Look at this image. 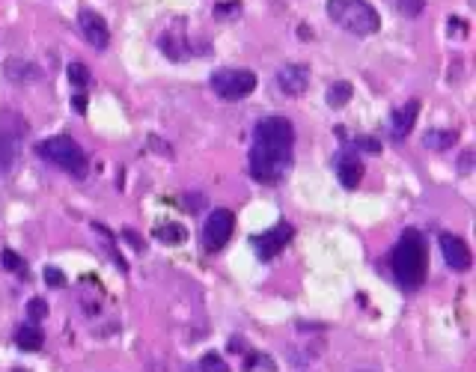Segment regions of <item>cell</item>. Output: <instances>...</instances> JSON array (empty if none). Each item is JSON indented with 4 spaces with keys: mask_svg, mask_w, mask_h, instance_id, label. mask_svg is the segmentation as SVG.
<instances>
[{
    "mask_svg": "<svg viewBox=\"0 0 476 372\" xmlns=\"http://www.w3.org/2000/svg\"><path fill=\"white\" fill-rule=\"evenodd\" d=\"M390 268L393 277L402 289H420L426 280V268H429V253H426V241L417 230H405L402 238L396 241L393 256H390Z\"/></svg>",
    "mask_w": 476,
    "mask_h": 372,
    "instance_id": "6da1fadb",
    "label": "cell"
},
{
    "mask_svg": "<svg viewBox=\"0 0 476 372\" xmlns=\"http://www.w3.org/2000/svg\"><path fill=\"white\" fill-rule=\"evenodd\" d=\"M325 9L327 18L352 36H372L381 27V16L369 0H327Z\"/></svg>",
    "mask_w": 476,
    "mask_h": 372,
    "instance_id": "7a4b0ae2",
    "label": "cell"
},
{
    "mask_svg": "<svg viewBox=\"0 0 476 372\" xmlns=\"http://www.w3.org/2000/svg\"><path fill=\"white\" fill-rule=\"evenodd\" d=\"M36 152H39V158L51 161L54 167H60L63 173L75 176V179H83L86 170H90V158H86V152L81 149V143L71 140L69 134H57V137H48V140H39Z\"/></svg>",
    "mask_w": 476,
    "mask_h": 372,
    "instance_id": "3957f363",
    "label": "cell"
},
{
    "mask_svg": "<svg viewBox=\"0 0 476 372\" xmlns=\"http://www.w3.org/2000/svg\"><path fill=\"white\" fill-rule=\"evenodd\" d=\"M250 176L256 182L265 185H280L286 179V173L292 170V149H271V146H250Z\"/></svg>",
    "mask_w": 476,
    "mask_h": 372,
    "instance_id": "277c9868",
    "label": "cell"
},
{
    "mask_svg": "<svg viewBox=\"0 0 476 372\" xmlns=\"http://www.w3.org/2000/svg\"><path fill=\"white\" fill-rule=\"evenodd\" d=\"M211 90L224 102H241L256 90V75L250 69H218L211 75Z\"/></svg>",
    "mask_w": 476,
    "mask_h": 372,
    "instance_id": "5b68a950",
    "label": "cell"
},
{
    "mask_svg": "<svg viewBox=\"0 0 476 372\" xmlns=\"http://www.w3.org/2000/svg\"><path fill=\"white\" fill-rule=\"evenodd\" d=\"M253 143L259 146H271V149H292L295 146V125L286 117H265L256 125V137Z\"/></svg>",
    "mask_w": 476,
    "mask_h": 372,
    "instance_id": "8992f818",
    "label": "cell"
},
{
    "mask_svg": "<svg viewBox=\"0 0 476 372\" xmlns=\"http://www.w3.org/2000/svg\"><path fill=\"white\" fill-rule=\"evenodd\" d=\"M233 230H236V214L229 209H214L206 218V226H203V248L209 253L221 250L226 241L233 238Z\"/></svg>",
    "mask_w": 476,
    "mask_h": 372,
    "instance_id": "52a82bcc",
    "label": "cell"
},
{
    "mask_svg": "<svg viewBox=\"0 0 476 372\" xmlns=\"http://www.w3.org/2000/svg\"><path fill=\"white\" fill-rule=\"evenodd\" d=\"M292 236H295L292 223H277L274 230L256 236V238H253V248H256V253H259V260H274V256H277V253L292 241Z\"/></svg>",
    "mask_w": 476,
    "mask_h": 372,
    "instance_id": "ba28073f",
    "label": "cell"
},
{
    "mask_svg": "<svg viewBox=\"0 0 476 372\" xmlns=\"http://www.w3.org/2000/svg\"><path fill=\"white\" fill-rule=\"evenodd\" d=\"M277 87L283 95H304L310 87V66L304 63H286L277 69Z\"/></svg>",
    "mask_w": 476,
    "mask_h": 372,
    "instance_id": "9c48e42d",
    "label": "cell"
},
{
    "mask_svg": "<svg viewBox=\"0 0 476 372\" xmlns=\"http://www.w3.org/2000/svg\"><path fill=\"white\" fill-rule=\"evenodd\" d=\"M438 245H441V253H443V262L453 271H468L473 265V256H470V248H468L465 238H458L453 233H443L438 238Z\"/></svg>",
    "mask_w": 476,
    "mask_h": 372,
    "instance_id": "30bf717a",
    "label": "cell"
},
{
    "mask_svg": "<svg viewBox=\"0 0 476 372\" xmlns=\"http://www.w3.org/2000/svg\"><path fill=\"white\" fill-rule=\"evenodd\" d=\"M78 24H81L83 39L90 42L93 48H108L110 30H108V21L98 16V12H93V9H81V12H78Z\"/></svg>",
    "mask_w": 476,
    "mask_h": 372,
    "instance_id": "8fae6325",
    "label": "cell"
},
{
    "mask_svg": "<svg viewBox=\"0 0 476 372\" xmlns=\"http://www.w3.org/2000/svg\"><path fill=\"white\" fill-rule=\"evenodd\" d=\"M158 45H161V51L170 57V60L182 63L185 57H187V51H191V42H187V36H185V24H182V21H176V24H173V30L161 33V39H158Z\"/></svg>",
    "mask_w": 476,
    "mask_h": 372,
    "instance_id": "7c38bea8",
    "label": "cell"
},
{
    "mask_svg": "<svg viewBox=\"0 0 476 372\" xmlns=\"http://www.w3.org/2000/svg\"><path fill=\"white\" fill-rule=\"evenodd\" d=\"M417 117H420V102H405L402 107H396L393 117H390V137H393L396 143L405 140V137L411 134Z\"/></svg>",
    "mask_w": 476,
    "mask_h": 372,
    "instance_id": "4fadbf2b",
    "label": "cell"
},
{
    "mask_svg": "<svg viewBox=\"0 0 476 372\" xmlns=\"http://www.w3.org/2000/svg\"><path fill=\"white\" fill-rule=\"evenodd\" d=\"M337 176L342 182V188H357L360 179H364V164H360V158H354V155H339L337 161Z\"/></svg>",
    "mask_w": 476,
    "mask_h": 372,
    "instance_id": "5bb4252c",
    "label": "cell"
},
{
    "mask_svg": "<svg viewBox=\"0 0 476 372\" xmlns=\"http://www.w3.org/2000/svg\"><path fill=\"white\" fill-rule=\"evenodd\" d=\"M16 346L21 351H39L42 346H45V334H42V327L39 325H21L18 331H16Z\"/></svg>",
    "mask_w": 476,
    "mask_h": 372,
    "instance_id": "9a60e30c",
    "label": "cell"
},
{
    "mask_svg": "<svg viewBox=\"0 0 476 372\" xmlns=\"http://www.w3.org/2000/svg\"><path fill=\"white\" fill-rule=\"evenodd\" d=\"M27 120L24 117H18L16 110H4L0 113V134H6L9 140H16V143H21V137L27 134Z\"/></svg>",
    "mask_w": 476,
    "mask_h": 372,
    "instance_id": "2e32d148",
    "label": "cell"
},
{
    "mask_svg": "<svg viewBox=\"0 0 476 372\" xmlns=\"http://www.w3.org/2000/svg\"><path fill=\"white\" fill-rule=\"evenodd\" d=\"M423 143L429 149L443 152V149H450V146L458 143V132H453V128H431V132L423 137Z\"/></svg>",
    "mask_w": 476,
    "mask_h": 372,
    "instance_id": "e0dca14e",
    "label": "cell"
},
{
    "mask_svg": "<svg viewBox=\"0 0 476 372\" xmlns=\"http://www.w3.org/2000/svg\"><path fill=\"white\" fill-rule=\"evenodd\" d=\"M18 146H21V143L9 140L6 134H0V176H6L9 170H12V164H16V158H18Z\"/></svg>",
    "mask_w": 476,
    "mask_h": 372,
    "instance_id": "ac0fdd59",
    "label": "cell"
},
{
    "mask_svg": "<svg viewBox=\"0 0 476 372\" xmlns=\"http://www.w3.org/2000/svg\"><path fill=\"white\" fill-rule=\"evenodd\" d=\"M352 83L349 81H337V83H330L327 93H325V102L330 107H342V105H349V98H352Z\"/></svg>",
    "mask_w": 476,
    "mask_h": 372,
    "instance_id": "d6986e66",
    "label": "cell"
},
{
    "mask_svg": "<svg viewBox=\"0 0 476 372\" xmlns=\"http://www.w3.org/2000/svg\"><path fill=\"white\" fill-rule=\"evenodd\" d=\"M69 81H71V87H78V93H86L90 83H93V75L81 60H71L69 63Z\"/></svg>",
    "mask_w": 476,
    "mask_h": 372,
    "instance_id": "ffe728a7",
    "label": "cell"
},
{
    "mask_svg": "<svg viewBox=\"0 0 476 372\" xmlns=\"http://www.w3.org/2000/svg\"><path fill=\"white\" fill-rule=\"evenodd\" d=\"M155 238L164 241V245H182V241L187 238V230L182 223H164V226L155 230Z\"/></svg>",
    "mask_w": 476,
    "mask_h": 372,
    "instance_id": "44dd1931",
    "label": "cell"
},
{
    "mask_svg": "<svg viewBox=\"0 0 476 372\" xmlns=\"http://www.w3.org/2000/svg\"><path fill=\"white\" fill-rule=\"evenodd\" d=\"M187 372H229V366H226V361L221 354H203V357H199V364L194 369H187Z\"/></svg>",
    "mask_w": 476,
    "mask_h": 372,
    "instance_id": "7402d4cb",
    "label": "cell"
},
{
    "mask_svg": "<svg viewBox=\"0 0 476 372\" xmlns=\"http://www.w3.org/2000/svg\"><path fill=\"white\" fill-rule=\"evenodd\" d=\"M6 75L12 81H21V78H39V69L30 66V63H24V60H9L6 63Z\"/></svg>",
    "mask_w": 476,
    "mask_h": 372,
    "instance_id": "603a6c76",
    "label": "cell"
},
{
    "mask_svg": "<svg viewBox=\"0 0 476 372\" xmlns=\"http://www.w3.org/2000/svg\"><path fill=\"white\" fill-rule=\"evenodd\" d=\"M0 262H4V268H6V271H18V274H24V271H27L24 260H21V256H18L16 250H4V253H0Z\"/></svg>",
    "mask_w": 476,
    "mask_h": 372,
    "instance_id": "cb8c5ba5",
    "label": "cell"
},
{
    "mask_svg": "<svg viewBox=\"0 0 476 372\" xmlns=\"http://www.w3.org/2000/svg\"><path fill=\"white\" fill-rule=\"evenodd\" d=\"M423 9H426V0H399V12L408 18L423 16Z\"/></svg>",
    "mask_w": 476,
    "mask_h": 372,
    "instance_id": "d4e9b609",
    "label": "cell"
},
{
    "mask_svg": "<svg viewBox=\"0 0 476 372\" xmlns=\"http://www.w3.org/2000/svg\"><path fill=\"white\" fill-rule=\"evenodd\" d=\"M27 316H30V322H39L48 316V301H42V298H33L30 304H27Z\"/></svg>",
    "mask_w": 476,
    "mask_h": 372,
    "instance_id": "484cf974",
    "label": "cell"
},
{
    "mask_svg": "<svg viewBox=\"0 0 476 372\" xmlns=\"http://www.w3.org/2000/svg\"><path fill=\"white\" fill-rule=\"evenodd\" d=\"M45 283L54 286V289H63V286H66L63 271H60V268H45Z\"/></svg>",
    "mask_w": 476,
    "mask_h": 372,
    "instance_id": "4316f807",
    "label": "cell"
},
{
    "mask_svg": "<svg viewBox=\"0 0 476 372\" xmlns=\"http://www.w3.org/2000/svg\"><path fill=\"white\" fill-rule=\"evenodd\" d=\"M199 203H206V199L199 197V194H185V197H182V209H185V211H199V209H203Z\"/></svg>",
    "mask_w": 476,
    "mask_h": 372,
    "instance_id": "83f0119b",
    "label": "cell"
},
{
    "mask_svg": "<svg viewBox=\"0 0 476 372\" xmlns=\"http://www.w3.org/2000/svg\"><path fill=\"white\" fill-rule=\"evenodd\" d=\"M470 164H473V152L468 149L465 155H461V161H458V170H461V173H468V170H470Z\"/></svg>",
    "mask_w": 476,
    "mask_h": 372,
    "instance_id": "f1b7e54d",
    "label": "cell"
},
{
    "mask_svg": "<svg viewBox=\"0 0 476 372\" xmlns=\"http://www.w3.org/2000/svg\"><path fill=\"white\" fill-rule=\"evenodd\" d=\"M71 105H75L78 113H86V93H78L75 98H71Z\"/></svg>",
    "mask_w": 476,
    "mask_h": 372,
    "instance_id": "f546056e",
    "label": "cell"
},
{
    "mask_svg": "<svg viewBox=\"0 0 476 372\" xmlns=\"http://www.w3.org/2000/svg\"><path fill=\"white\" fill-rule=\"evenodd\" d=\"M122 238H128V241H132V245H134V248H137V250H140V248H143V241H140V238H137V236H134V233H132V230H122Z\"/></svg>",
    "mask_w": 476,
    "mask_h": 372,
    "instance_id": "4dcf8cb0",
    "label": "cell"
},
{
    "mask_svg": "<svg viewBox=\"0 0 476 372\" xmlns=\"http://www.w3.org/2000/svg\"><path fill=\"white\" fill-rule=\"evenodd\" d=\"M149 372H170V369H167V364H161V361H152V364H149Z\"/></svg>",
    "mask_w": 476,
    "mask_h": 372,
    "instance_id": "1f68e13d",
    "label": "cell"
},
{
    "mask_svg": "<svg viewBox=\"0 0 476 372\" xmlns=\"http://www.w3.org/2000/svg\"><path fill=\"white\" fill-rule=\"evenodd\" d=\"M298 36H301V39H304V42H307V39L313 36V30H310V27H307V24H301V27H298Z\"/></svg>",
    "mask_w": 476,
    "mask_h": 372,
    "instance_id": "d6a6232c",
    "label": "cell"
},
{
    "mask_svg": "<svg viewBox=\"0 0 476 372\" xmlns=\"http://www.w3.org/2000/svg\"><path fill=\"white\" fill-rule=\"evenodd\" d=\"M12 372H27V369H12Z\"/></svg>",
    "mask_w": 476,
    "mask_h": 372,
    "instance_id": "836d02e7",
    "label": "cell"
},
{
    "mask_svg": "<svg viewBox=\"0 0 476 372\" xmlns=\"http://www.w3.org/2000/svg\"><path fill=\"white\" fill-rule=\"evenodd\" d=\"M360 372H369V369H360Z\"/></svg>",
    "mask_w": 476,
    "mask_h": 372,
    "instance_id": "e575fe53",
    "label": "cell"
}]
</instances>
